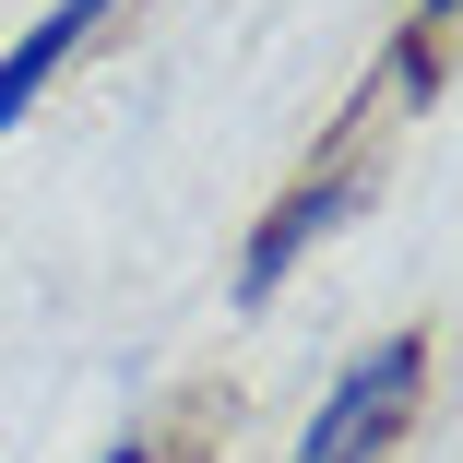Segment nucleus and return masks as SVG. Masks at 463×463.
<instances>
[{
  "label": "nucleus",
  "mask_w": 463,
  "mask_h": 463,
  "mask_svg": "<svg viewBox=\"0 0 463 463\" xmlns=\"http://www.w3.org/2000/svg\"><path fill=\"white\" fill-rule=\"evenodd\" d=\"M416 416H428V333H381V345H356L321 381V404H309L286 463H381V451L416 439Z\"/></svg>",
  "instance_id": "f257e3e1"
},
{
  "label": "nucleus",
  "mask_w": 463,
  "mask_h": 463,
  "mask_svg": "<svg viewBox=\"0 0 463 463\" xmlns=\"http://www.w3.org/2000/svg\"><path fill=\"white\" fill-rule=\"evenodd\" d=\"M356 203H368V178H356V166H309L298 191L250 226V250H238V309H273V298H286V273H298V261H309Z\"/></svg>",
  "instance_id": "f03ea898"
},
{
  "label": "nucleus",
  "mask_w": 463,
  "mask_h": 463,
  "mask_svg": "<svg viewBox=\"0 0 463 463\" xmlns=\"http://www.w3.org/2000/svg\"><path fill=\"white\" fill-rule=\"evenodd\" d=\"M108 13H119V0H48V13H36V24H24L13 48H0V143L24 131V108H36L48 83H60V60H71L83 36H96Z\"/></svg>",
  "instance_id": "7ed1b4c3"
},
{
  "label": "nucleus",
  "mask_w": 463,
  "mask_h": 463,
  "mask_svg": "<svg viewBox=\"0 0 463 463\" xmlns=\"http://www.w3.org/2000/svg\"><path fill=\"white\" fill-rule=\"evenodd\" d=\"M96 463H166V451H155V439H108Z\"/></svg>",
  "instance_id": "20e7f679"
},
{
  "label": "nucleus",
  "mask_w": 463,
  "mask_h": 463,
  "mask_svg": "<svg viewBox=\"0 0 463 463\" xmlns=\"http://www.w3.org/2000/svg\"><path fill=\"white\" fill-rule=\"evenodd\" d=\"M451 13H463V0H428V13H416V36H439V24H451ZM416 36H404V48H416Z\"/></svg>",
  "instance_id": "39448f33"
}]
</instances>
